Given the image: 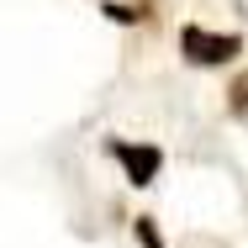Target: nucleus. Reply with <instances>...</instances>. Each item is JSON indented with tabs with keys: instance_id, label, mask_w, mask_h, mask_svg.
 <instances>
[{
	"instance_id": "4",
	"label": "nucleus",
	"mask_w": 248,
	"mask_h": 248,
	"mask_svg": "<svg viewBox=\"0 0 248 248\" xmlns=\"http://www.w3.org/2000/svg\"><path fill=\"white\" fill-rule=\"evenodd\" d=\"M132 238H138V248H169L153 217H132Z\"/></svg>"
},
{
	"instance_id": "5",
	"label": "nucleus",
	"mask_w": 248,
	"mask_h": 248,
	"mask_svg": "<svg viewBox=\"0 0 248 248\" xmlns=\"http://www.w3.org/2000/svg\"><path fill=\"white\" fill-rule=\"evenodd\" d=\"M100 11H106L111 21H127V27H132V21H143V11H138V5H122V0H100Z\"/></svg>"
},
{
	"instance_id": "2",
	"label": "nucleus",
	"mask_w": 248,
	"mask_h": 248,
	"mask_svg": "<svg viewBox=\"0 0 248 248\" xmlns=\"http://www.w3.org/2000/svg\"><path fill=\"white\" fill-rule=\"evenodd\" d=\"M106 153L122 164L132 190H148L153 180L164 174V148L158 143H132V138H106Z\"/></svg>"
},
{
	"instance_id": "3",
	"label": "nucleus",
	"mask_w": 248,
	"mask_h": 248,
	"mask_svg": "<svg viewBox=\"0 0 248 248\" xmlns=\"http://www.w3.org/2000/svg\"><path fill=\"white\" fill-rule=\"evenodd\" d=\"M227 116L232 122H248V69H238L232 85H227Z\"/></svg>"
},
{
	"instance_id": "1",
	"label": "nucleus",
	"mask_w": 248,
	"mask_h": 248,
	"mask_svg": "<svg viewBox=\"0 0 248 248\" xmlns=\"http://www.w3.org/2000/svg\"><path fill=\"white\" fill-rule=\"evenodd\" d=\"M243 48H248L243 32H211V27H201V21H185V27H180V58H185L190 69H222V63H232Z\"/></svg>"
}]
</instances>
